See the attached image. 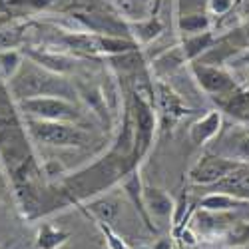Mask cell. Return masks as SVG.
Returning a JSON list of instances; mask_svg holds the SVG:
<instances>
[{
  "mask_svg": "<svg viewBox=\"0 0 249 249\" xmlns=\"http://www.w3.org/2000/svg\"><path fill=\"white\" fill-rule=\"evenodd\" d=\"M6 86L14 102H22L38 96H60V98L76 100L78 96L74 82H70L64 74H58L40 66L38 62L30 60L28 56L24 58L16 76L10 82H6Z\"/></svg>",
  "mask_w": 249,
  "mask_h": 249,
  "instance_id": "obj_1",
  "label": "cell"
},
{
  "mask_svg": "<svg viewBox=\"0 0 249 249\" xmlns=\"http://www.w3.org/2000/svg\"><path fill=\"white\" fill-rule=\"evenodd\" d=\"M26 130L36 143H44L58 150H86L94 143V136L82 126L72 122H44L24 118Z\"/></svg>",
  "mask_w": 249,
  "mask_h": 249,
  "instance_id": "obj_2",
  "label": "cell"
},
{
  "mask_svg": "<svg viewBox=\"0 0 249 249\" xmlns=\"http://www.w3.org/2000/svg\"><path fill=\"white\" fill-rule=\"evenodd\" d=\"M18 110L24 118L32 120H44V122H72L82 124L84 122V112L74 100L60 98V96H38L28 98L22 102H16Z\"/></svg>",
  "mask_w": 249,
  "mask_h": 249,
  "instance_id": "obj_3",
  "label": "cell"
},
{
  "mask_svg": "<svg viewBox=\"0 0 249 249\" xmlns=\"http://www.w3.org/2000/svg\"><path fill=\"white\" fill-rule=\"evenodd\" d=\"M237 165H239V161L225 158L221 154H215V152L203 154L188 170V181L192 185H199V188H213L217 181H221L231 170H235Z\"/></svg>",
  "mask_w": 249,
  "mask_h": 249,
  "instance_id": "obj_4",
  "label": "cell"
},
{
  "mask_svg": "<svg viewBox=\"0 0 249 249\" xmlns=\"http://www.w3.org/2000/svg\"><path fill=\"white\" fill-rule=\"evenodd\" d=\"M190 70L194 80L197 82L199 90L205 92L212 100L223 94H230L239 86L235 78L217 64H207V62H201V60H194L190 62Z\"/></svg>",
  "mask_w": 249,
  "mask_h": 249,
  "instance_id": "obj_5",
  "label": "cell"
},
{
  "mask_svg": "<svg viewBox=\"0 0 249 249\" xmlns=\"http://www.w3.org/2000/svg\"><path fill=\"white\" fill-rule=\"evenodd\" d=\"M154 94H156V110L161 114L163 122L170 124V126L192 112L188 106H185L181 96L170 84H165L161 80H158L154 84Z\"/></svg>",
  "mask_w": 249,
  "mask_h": 249,
  "instance_id": "obj_6",
  "label": "cell"
},
{
  "mask_svg": "<svg viewBox=\"0 0 249 249\" xmlns=\"http://www.w3.org/2000/svg\"><path fill=\"white\" fill-rule=\"evenodd\" d=\"M215 154L231 158L239 163H249V128L231 126L227 132H219Z\"/></svg>",
  "mask_w": 249,
  "mask_h": 249,
  "instance_id": "obj_7",
  "label": "cell"
},
{
  "mask_svg": "<svg viewBox=\"0 0 249 249\" xmlns=\"http://www.w3.org/2000/svg\"><path fill=\"white\" fill-rule=\"evenodd\" d=\"M221 130H223V112L215 108V110H210L205 116L197 118L190 126L188 136L196 148H203L210 142H213Z\"/></svg>",
  "mask_w": 249,
  "mask_h": 249,
  "instance_id": "obj_8",
  "label": "cell"
},
{
  "mask_svg": "<svg viewBox=\"0 0 249 249\" xmlns=\"http://www.w3.org/2000/svg\"><path fill=\"white\" fill-rule=\"evenodd\" d=\"M120 183H122L124 194L128 196L130 203L134 205V210L138 212L140 219L143 221V225L148 227V231L158 233V231H160V230H158V225H156V221L150 217V213H148V210H146V205H143V181H142V174H140V170H132L130 174H126Z\"/></svg>",
  "mask_w": 249,
  "mask_h": 249,
  "instance_id": "obj_9",
  "label": "cell"
},
{
  "mask_svg": "<svg viewBox=\"0 0 249 249\" xmlns=\"http://www.w3.org/2000/svg\"><path fill=\"white\" fill-rule=\"evenodd\" d=\"M143 205H146V210L154 221L156 219H174L176 201L168 192L158 188V185L143 183Z\"/></svg>",
  "mask_w": 249,
  "mask_h": 249,
  "instance_id": "obj_10",
  "label": "cell"
},
{
  "mask_svg": "<svg viewBox=\"0 0 249 249\" xmlns=\"http://www.w3.org/2000/svg\"><path fill=\"white\" fill-rule=\"evenodd\" d=\"M199 210L205 212H223V213H245L249 212V199L231 196V194H225V192H215L212 190L210 194H205L199 203H197Z\"/></svg>",
  "mask_w": 249,
  "mask_h": 249,
  "instance_id": "obj_11",
  "label": "cell"
},
{
  "mask_svg": "<svg viewBox=\"0 0 249 249\" xmlns=\"http://www.w3.org/2000/svg\"><path fill=\"white\" fill-rule=\"evenodd\" d=\"M217 104V110L231 116L239 124H249V90L243 86H237L233 92L223 94L219 98H213Z\"/></svg>",
  "mask_w": 249,
  "mask_h": 249,
  "instance_id": "obj_12",
  "label": "cell"
},
{
  "mask_svg": "<svg viewBox=\"0 0 249 249\" xmlns=\"http://www.w3.org/2000/svg\"><path fill=\"white\" fill-rule=\"evenodd\" d=\"M80 210L86 212L88 217H94V221L112 225L120 215L122 205H120V199L114 196H96L88 199V203H82Z\"/></svg>",
  "mask_w": 249,
  "mask_h": 249,
  "instance_id": "obj_13",
  "label": "cell"
},
{
  "mask_svg": "<svg viewBox=\"0 0 249 249\" xmlns=\"http://www.w3.org/2000/svg\"><path fill=\"white\" fill-rule=\"evenodd\" d=\"M30 60L38 62L40 66H44L52 72H58V74H66V72H72L74 70V64H76V60H72L70 56L66 54H58V52H52V50H46V48H26L22 50Z\"/></svg>",
  "mask_w": 249,
  "mask_h": 249,
  "instance_id": "obj_14",
  "label": "cell"
},
{
  "mask_svg": "<svg viewBox=\"0 0 249 249\" xmlns=\"http://www.w3.org/2000/svg\"><path fill=\"white\" fill-rule=\"evenodd\" d=\"M210 190L225 192V194L249 199V165L247 163H239L235 170H231L221 181H217Z\"/></svg>",
  "mask_w": 249,
  "mask_h": 249,
  "instance_id": "obj_15",
  "label": "cell"
},
{
  "mask_svg": "<svg viewBox=\"0 0 249 249\" xmlns=\"http://www.w3.org/2000/svg\"><path fill=\"white\" fill-rule=\"evenodd\" d=\"M215 40H217V36L212 30L201 32V34H194V36H185L179 42V46H181V52H183L185 60H188V64L194 60H199L201 56H205L213 48Z\"/></svg>",
  "mask_w": 249,
  "mask_h": 249,
  "instance_id": "obj_16",
  "label": "cell"
},
{
  "mask_svg": "<svg viewBox=\"0 0 249 249\" xmlns=\"http://www.w3.org/2000/svg\"><path fill=\"white\" fill-rule=\"evenodd\" d=\"M128 26H130L132 38L140 44V48L152 44L156 38H160V34L165 28L163 20L160 16H156V14L146 18V20H140V22H128Z\"/></svg>",
  "mask_w": 249,
  "mask_h": 249,
  "instance_id": "obj_17",
  "label": "cell"
},
{
  "mask_svg": "<svg viewBox=\"0 0 249 249\" xmlns=\"http://www.w3.org/2000/svg\"><path fill=\"white\" fill-rule=\"evenodd\" d=\"M70 239V231L62 230V227L54 223H40L36 230L34 245L36 249H60L62 245H66Z\"/></svg>",
  "mask_w": 249,
  "mask_h": 249,
  "instance_id": "obj_18",
  "label": "cell"
},
{
  "mask_svg": "<svg viewBox=\"0 0 249 249\" xmlns=\"http://www.w3.org/2000/svg\"><path fill=\"white\" fill-rule=\"evenodd\" d=\"M126 22H140L154 16V0H112Z\"/></svg>",
  "mask_w": 249,
  "mask_h": 249,
  "instance_id": "obj_19",
  "label": "cell"
},
{
  "mask_svg": "<svg viewBox=\"0 0 249 249\" xmlns=\"http://www.w3.org/2000/svg\"><path fill=\"white\" fill-rule=\"evenodd\" d=\"M30 28L28 20H14V22L0 28V50L24 48L26 32Z\"/></svg>",
  "mask_w": 249,
  "mask_h": 249,
  "instance_id": "obj_20",
  "label": "cell"
},
{
  "mask_svg": "<svg viewBox=\"0 0 249 249\" xmlns=\"http://www.w3.org/2000/svg\"><path fill=\"white\" fill-rule=\"evenodd\" d=\"M212 30V16L210 12H192V14H178V32L181 38L194 36Z\"/></svg>",
  "mask_w": 249,
  "mask_h": 249,
  "instance_id": "obj_21",
  "label": "cell"
},
{
  "mask_svg": "<svg viewBox=\"0 0 249 249\" xmlns=\"http://www.w3.org/2000/svg\"><path fill=\"white\" fill-rule=\"evenodd\" d=\"M183 64H188V60H185V56H183V52H181V46L178 44V46H174V48H170V50H165L163 54H160V56L152 62V72H154L156 76L163 78V76L176 72V70H178L179 66H183Z\"/></svg>",
  "mask_w": 249,
  "mask_h": 249,
  "instance_id": "obj_22",
  "label": "cell"
},
{
  "mask_svg": "<svg viewBox=\"0 0 249 249\" xmlns=\"http://www.w3.org/2000/svg\"><path fill=\"white\" fill-rule=\"evenodd\" d=\"M8 2L28 18V16L38 14V12H48V10L62 12L68 0H8Z\"/></svg>",
  "mask_w": 249,
  "mask_h": 249,
  "instance_id": "obj_23",
  "label": "cell"
},
{
  "mask_svg": "<svg viewBox=\"0 0 249 249\" xmlns=\"http://www.w3.org/2000/svg\"><path fill=\"white\" fill-rule=\"evenodd\" d=\"M26 54L20 50V48H14V50H0V80L2 82H10L16 72L22 66Z\"/></svg>",
  "mask_w": 249,
  "mask_h": 249,
  "instance_id": "obj_24",
  "label": "cell"
},
{
  "mask_svg": "<svg viewBox=\"0 0 249 249\" xmlns=\"http://www.w3.org/2000/svg\"><path fill=\"white\" fill-rule=\"evenodd\" d=\"M96 225H98V230L102 231V235H104V239H106V243H108L110 249H132L126 241H124V239L112 230V225H110V223L96 221Z\"/></svg>",
  "mask_w": 249,
  "mask_h": 249,
  "instance_id": "obj_25",
  "label": "cell"
},
{
  "mask_svg": "<svg viewBox=\"0 0 249 249\" xmlns=\"http://www.w3.org/2000/svg\"><path fill=\"white\" fill-rule=\"evenodd\" d=\"M14 20H26V16L20 10H16L8 0H0V28L14 22Z\"/></svg>",
  "mask_w": 249,
  "mask_h": 249,
  "instance_id": "obj_26",
  "label": "cell"
},
{
  "mask_svg": "<svg viewBox=\"0 0 249 249\" xmlns=\"http://www.w3.org/2000/svg\"><path fill=\"white\" fill-rule=\"evenodd\" d=\"M207 12V0H178V14Z\"/></svg>",
  "mask_w": 249,
  "mask_h": 249,
  "instance_id": "obj_27",
  "label": "cell"
},
{
  "mask_svg": "<svg viewBox=\"0 0 249 249\" xmlns=\"http://www.w3.org/2000/svg\"><path fill=\"white\" fill-rule=\"evenodd\" d=\"M233 8V0H207V12L215 14V16H223Z\"/></svg>",
  "mask_w": 249,
  "mask_h": 249,
  "instance_id": "obj_28",
  "label": "cell"
},
{
  "mask_svg": "<svg viewBox=\"0 0 249 249\" xmlns=\"http://www.w3.org/2000/svg\"><path fill=\"white\" fill-rule=\"evenodd\" d=\"M230 38L235 40V46L237 48H249V20H247L243 26H239L237 30H231Z\"/></svg>",
  "mask_w": 249,
  "mask_h": 249,
  "instance_id": "obj_29",
  "label": "cell"
}]
</instances>
